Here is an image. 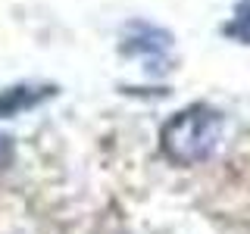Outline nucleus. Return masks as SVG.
Returning <instances> with one entry per match:
<instances>
[{
	"instance_id": "2",
	"label": "nucleus",
	"mask_w": 250,
	"mask_h": 234,
	"mask_svg": "<svg viewBox=\"0 0 250 234\" xmlns=\"http://www.w3.org/2000/svg\"><path fill=\"white\" fill-rule=\"evenodd\" d=\"M6 156H10V147H6V137H0V169H3Z\"/></svg>"
},
{
	"instance_id": "1",
	"label": "nucleus",
	"mask_w": 250,
	"mask_h": 234,
	"mask_svg": "<svg viewBox=\"0 0 250 234\" xmlns=\"http://www.w3.org/2000/svg\"><path fill=\"white\" fill-rule=\"evenodd\" d=\"M219 137H222V119L213 109L194 106L188 113H178L166 128H163V150L172 162L194 166L203 162L216 150Z\"/></svg>"
}]
</instances>
